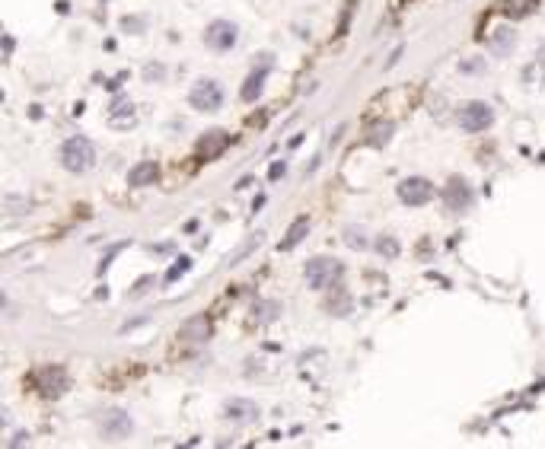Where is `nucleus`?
I'll return each instance as SVG.
<instances>
[{"mask_svg": "<svg viewBox=\"0 0 545 449\" xmlns=\"http://www.w3.org/2000/svg\"><path fill=\"white\" fill-rule=\"evenodd\" d=\"M377 252L380 255H386V258H396L399 255V242L392 239V236H383V239L377 242Z\"/></svg>", "mask_w": 545, "mask_h": 449, "instance_id": "a211bd4d", "label": "nucleus"}, {"mask_svg": "<svg viewBox=\"0 0 545 449\" xmlns=\"http://www.w3.org/2000/svg\"><path fill=\"white\" fill-rule=\"evenodd\" d=\"M284 169H287V166H284V162H275V166H271V179H281V175H284Z\"/></svg>", "mask_w": 545, "mask_h": 449, "instance_id": "412c9836", "label": "nucleus"}, {"mask_svg": "<svg viewBox=\"0 0 545 449\" xmlns=\"http://www.w3.org/2000/svg\"><path fill=\"white\" fill-rule=\"evenodd\" d=\"M23 443H29V437H26V433H19L16 440H10V446H23Z\"/></svg>", "mask_w": 545, "mask_h": 449, "instance_id": "5701e85b", "label": "nucleus"}, {"mask_svg": "<svg viewBox=\"0 0 545 449\" xmlns=\"http://www.w3.org/2000/svg\"><path fill=\"white\" fill-rule=\"evenodd\" d=\"M491 121H494V108L488 105V102H466V105L459 108V128L469 134L491 128Z\"/></svg>", "mask_w": 545, "mask_h": 449, "instance_id": "7ed1b4c3", "label": "nucleus"}, {"mask_svg": "<svg viewBox=\"0 0 545 449\" xmlns=\"http://www.w3.org/2000/svg\"><path fill=\"white\" fill-rule=\"evenodd\" d=\"M444 201H447L449 210H466L469 204H472V192H469V185L462 179H453L444 188Z\"/></svg>", "mask_w": 545, "mask_h": 449, "instance_id": "1a4fd4ad", "label": "nucleus"}, {"mask_svg": "<svg viewBox=\"0 0 545 449\" xmlns=\"http://www.w3.org/2000/svg\"><path fill=\"white\" fill-rule=\"evenodd\" d=\"M389 134H392V125H389V121H386V125H377V128H373V134H370V144H373V147H383L386 140H389Z\"/></svg>", "mask_w": 545, "mask_h": 449, "instance_id": "f3484780", "label": "nucleus"}, {"mask_svg": "<svg viewBox=\"0 0 545 449\" xmlns=\"http://www.w3.org/2000/svg\"><path fill=\"white\" fill-rule=\"evenodd\" d=\"M93 162H96V147H93L86 138L64 140V147H61V166H64L67 172H86Z\"/></svg>", "mask_w": 545, "mask_h": 449, "instance_id": "f257e3e1", "label": "nucleus"}, {"mask_svg": "<svg viewBox=\"0 0 545 449\" xmlns=\"http://www.w3.org/2000/svg\"><path fill=\"white\" fill-rule=\"evenodd\" d=\"M306 233H310V220L306 217H297L294 223H290V229H287V236L281 239V249L284 252H290V249H297L300 242L306 239Z\"/></svg>", "mask_w": 545, "mask_h": 449, "instance_id": "f8f14e48", "label": "nucleus"}, {"mask_svg": "<svg viewBox=\"0 0 545 449\" xmlns=\"http://www.w3.org/2000/svg\"><path fill=\"white\" fill-rule=\"evenodd\" d=\"M147 287H150V277H144V281H141V284H138V287H134V296H138V294H144V290H147Z\"/></svg>", "mask_w": 545, "mask_h": 449, "instance_id": "4be33fe9", "label": "nucleus"}, {"mask_svg": "<svg viewBox=\"0 0 545 449\" xmlns=\"http://www.w3.org/2000/svg\"><path fill=\"white\" fill-rule=\"evenodd\" d=\"M182 338H188V341H204V338H210V322L204 316L188 319V322L182 325Z\"/></svg>", "mask_w": 545, "mask_h": 449, "instance_id": "ddd939ff", "label": "nucleus"}, {"mask_svg": "<svg viewBox=\"0 0 545 449\" xmlns=\"http://www.w3.org/2000/svg\"><path fill=\"white\" fill-rule=\"evenodd\" d=\"M345 242H347L351 249H364V246H367V239H364V233H360V229H347V233H345Z\"/></svg>", "mask_w": 545, "mask_h": 449, "instance_id": "6ab92c4d", "label": "nucleus"}, {"mask_svg": "<svg viewBox=\"0 0 545 449\" xmlns=\"http://www.w3.org/2000/svg\"><path fill=\"white\" fill-rule=\"evenodd\" d=\"M252 312H255V316H252L255 322H271V319H275L277 312H281V306H277V303H258Z\"/></svg>", "mask_w": 545, "mask_h": 449, "instance_id": "dca6fc26", "label": "nucleus"}, {"mask_svg": "<svg viewBox=\"0 0 545 449\" xmlns=\"http://www.w3.org/2000/svg\"><path fill=\"white\" fill-rule=\"evenodd\" d=\"M236 38H240V32H236V26L227 23V19H214V23L204 29V42H208V48H214V51H230L236 45Z\"/></svg>", "mask_w": 545, "mask_h": 449, "instance_id": "39448f33", "label": "nucleus"}, {"mask_svg": "<svg viewBox=\"0 0 545 449\" xmlns=\"http://www.w3.org/2000/svg\"><path fill=\"white\" fill-rule=\"evenodd\" d=\"M252 414H255V408L249 401H230L227 405V418H233V420H249Z\"/></svg>", "mask_w": 545, "mask_h": 449, "instance_id": "2eb2a0df", "label": "nucleus"}, {"mask_svg": "<svg viewBox=\"0 0 545 449\" xmlns=\"http://www.w3.org/2000/svg\"><path fill=\"white\" fill-rule=\"evenodd\" d=\"M182 271H188V258H182V264H175V268L169 271V274H166V281H175V277H179Z\"/></svg>", "mask_w": 545, "mask_h": 449, "instance_id": "aec40b11", "label": "nucleus"}, {"mask_svg": "<svg viewBox=\"0 0 545 449\" xmlns=\"http://www.w3.org/2000/svg\"><path fill=\"white\" fill-rule=\"evenodd\" d=\"M434 195V185L427 179H421V175H414V179H405L399 185V198L408 204V207H421V204H427Z\"/></svg>", "mask_w": 545, "mask_h": 449, "instance_id": "423d86ee", "label": "nucleus"}, {"mask_svg": "<svg viewBox=\"0 0 545 449\" xmlns=\"http://www.w3.org/2000/svg\"><path fill=\"white\" fill-rule=\"evenodd\" d=\"M188 102H192V108H198V112H217V108L223 105V90L217 80H198V83L192 86V93H188Z\"/></svg>", "mask_w": 545, "mask_h": 449, "instance_id": "20e7f679", "label": "nucleus"}, {"mask_svg": "<svg viewBox=\"0 0 545 449\" xmlns=\"http://www.w3.org/2000/svg\"><path fill=\"white\" fill-rule=\"evenodd\" d=\"M303 277L312 290H329V287H335L338 277H342V264H338L335 258H312V262L306 264Z\"/></svg>", "mask_w": 545, "mask_h": 449, "instance_id": "f03ea898", "label": "nucleus"}, {"mask_svg": "<svg viewBox=\"0 0 545 449\" xmlns=\"http://www.w3.org/2000/svg\"><path fill=\"white\" fill-rule=\"evenodd\" d=\"M108 125L118 128V131H128V128L138 125V112H134V105L125 96H118L108 105Z\"/></svg>", "mask_w": 545, "mask_h": 449, "instance_id": "0eeeda50", "label": "nucleus"}, {"mask_svg": "<svg viewBox=\"0 0 545 449\" xmlns=\"http://www.w3.org/2000/svg\"><path fill=\"white\" fill-rule=\"evenodd\" d=\"M227 144H230L227 131H210V134H204V138L198 140V153L204 156V160H210V156H217Z\"/></svg>", "mask_w": 545, "mask_h": 449, "instance_id": "9b49d317", "label": "nucleus"}, {"mask_svg": "<svg viewBox=\"0 0 545 449\" xmlns=\"http://www.w3.org/2000/svg\"><path fill=\"white\" fill-rule=\"evenodd\" d=\"M36 379H39V389H42L45 396H61V392L67 389V376H64L61 366H45V370L36 373Z\"/></svg>", "mask_w": 545, "mask_h": 449, "instance_id": "6e6552de", "label": "nucleus"}, {"mask_svg": "<svg viewBox=\"0 0 545 449\" xmlns=\"http://www.w3.org/2000/svg\"><path fill=\"white\" fill-rule=\"evenodd\" d=\"M265 73H268V67H258L255 73H249L246 86H243V99H246V102L258 99V93H262V86H265Z\"/></svg>", "mask_w": 545, "mask_h": 449, "instance_id": "4468645a", "label": "nucleus"}, {"mask_svg": "<svg viewBox=\"0 0 545 449\" xmlns=\"http://www.w3.org/2000/svg\"><path fill=\"white\" fill-rule=\"evenodd\" d=\"M156 179H160V166H156V162H138V166H131V172H128V185H134V188L153 185Z\"/></svg>", "mask_w": 545, "mask_h": 449, "instance_id": "9d476101", "label": "nucleus"}]
</instances>
